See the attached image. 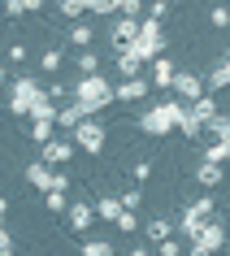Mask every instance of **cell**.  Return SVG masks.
I'll list each match as a JSON object with an SVG mask.
<instances>
[{"label": "cell", "instance_id": "6da1fadb", "mask_svg": "<svg viewBox=\"0 0 230 256\" xmlns=\"http://www.w3.org/2000/svg\"><path fill=\"white\" fill-rule=\"evenodd\" d=\"M182 108H187V104H182L178 96H165V100H156V104L144 113V122H139V126H144L148 135H170V130H178Z\"/></svg>", "mask_w": 230, "mask_h": 256}, {"label": "cell", "instance_id": "7a4b0ae2", "mask_svg": "<svg viewBox=\"0 0 230 256\" xmlns=\"http://www.w3.org/2000/svg\"><path fill=\"white\" fill-rule=\"evenodd\" d=\"M122 52H130L139 66H144V61H152V56H161V52H165V30H161V22L139 18V35H135V44H130V48H122Z\"/></svg>", "mask_w": 230, "mask_h": 256}, {"label": "cell", "instance_id": "3957f363", "mask_svg": "<svg viewBox=\"0 0 230 256\" xmlns=\"http://www.w3.org/2000/svg\"><path fill=\"white\" fill-rule=\"evenodd\" d=\"M74 100L92 104V113H100V108H108V104H118V100H113V82H108L104 74H82L78 87H74Z\"/></svg>", "mask_w": 230, "mask_h": 256}, {"label": "cell", "instance_id": "277c9868", "mask_svg": "<svg viewBox=\"0 0 230 256\" xmlns=\"http://www.w3.org/2000/svg\"><path fill=\"white\" fill-rule=\"evenodd\" d=\"M222 248H226V226H222V222H213V217H208V222L191 234V243H187L191 256H208V252H222Z\"/></svg>", "mask_w": 230, "mask_h": 256}, {"label": "cell", "instance_id": "5b68a950", "mask_svg": "<svg viewBox=\"0 0 230 256\" xmlns=\"http://www.w3.org/2000/svg\"><path fill=\"white\" fill-rule=\"evenodd\" d=\"M40 82L35 78H14L9 82V113H14V118H30V104H35V100H40Z\"/></svg>", "mask_w": 230, "mask_h": 256}, {"label": "cell", "instance_id": "8992f818", "mask_svg": "<svg viewBox=\"0 0 230 256\" xmlns=\"http://www.w3.org/2000/svg\"><path fill=\"white\" fill-rule=\"evenodd\" d=\"M70 139H74V148H82L87 156H100L104 152V126L96 118H82L74 130H70Z\"/></svg>", "mask_w": 230, "mask_h": 256}, {"label": "cell", "instance_id": "52a82bcc", "mask_svg": "<svg viewBox=\"0 0 230 256\" xmlns=\"http://www.w3.org/2000/svg\"><path fill=\"white\" fill-rule=\"evenodd\" d=\"M213 196H200V200H191L187 208H182V217H178V234H182V239H191V234H196V230L204 226V222H208V217H213Z\"/></svg>", "mask_w": 230, "mask_h": 256}, {"label": "cell", "instance_id": "ba28073f", "mask_svg": "<svg viewBox=\"0 0 230 256\" xmlns=\"http://www.w3.org/2000/svg\"><path fill=\"white\" fill-rule=\"evenodd\" d=\"M26 182L35 191H70V178L66 174H52V165H44V161H30L26 165Z\"/></svg>", "mask_w": 230, "mask_h": 256}, {"label": "cell", "instance_id": "9c48e42d", "mask_svg": "<svg viewBox=\"0 0 230 256\" xmlns=\"http://www.w3.org/2000/svg\"><path fill=\"white\" fill-rule=\"evenodd\" d=\"M170 92H174L182 104H191V100H200V96H204V78H200V74H191V70H178L174 82H170Z\"/></svg>", "mask_w": 230, "mask_h": 256}, {"label": "cell", "instance_id": "30bf717a", "mask_svg": "<svg viewBox=\"0 0 230 256\" xmlns=\"http://www.w3.org/2000/svg\"><path fill=\"white\" fill-rule=\"evenodd\" d=\"M135 35H139V18H126V14L113 18V30H108V44H113V52L130 48V44H135Z\"/></svg>", "mask_w": 230, "mask_h": 256}, {"label": "cell", "instance_id": "8fae6325", "mask_svg": "<svg viewBox=\"0 0 230 256\" xmlns=\"http://www.w3.org/2000/svg\"><path fill=\"white\" fill-rule=\"evenodd\" d=\"M70 156H74V139H61V135H52L48 139V144H40V161L44 165H66Z\"/></svg>", "mask_w": 230, "mask_h": 256}, {"label": "cell", "instance_id": "7c38bea8", "mask_svg": "<svg viewBox=\"0 0 230 256\" xmlns=\"http://www.w3.org/2000/svg\"><path fill=\"white\" fill-rule=\"evenodd\" d=\"M148 92H152V82H144V78H122L118 87H113V100H118V104H126V100H148Z\"/></svg>", "mask_w": 230, "mask_h": 256}, {"label": "cell", "instance_id": "4fadbf2b", "mask_svg": "<svg viewBox=\"0 0 230 256\" xmlns=\"http://www.w3.org/2000/svg\"><path fill=\"white\" fill-rule=\"evenodd\" d=\"M174 74H178V66H174L165 52H161V56H152V87H156V92H170Z\"/></svg>", "mask_w": 230, "mask_h": 256}, {"label": "cell", "instance_id": "5bb4252c", "mask_svg": "<svg viewBox=\"0 0 230 256\" xmlns=\"http://www.w3.org/2000/svg\"><path fill=\"white\" fill-rule=\"evenodd\" d=\"M66 222H70V230H78V234H82V230H92V222H96V204H70V208H66Z\"/></svg>", "mask_w": 230, "mask_h": 256}, {"label": "cell", "instance_id": "9a60e30c", "mask_svg": "<svg viewBox=\"0 0 230 256\" xmlns=\"http://www.w3.org/2000/svg\"><path fill=\"white\" fill-rule=\"evenodd\" d=\"M222 178H226V174H222V165H217V161H200V170H196V182H200L204 191L222 187Z\"/></svg>", "mask_w": 230, "mask_h": 256}, {"label": "cell", "instance_id": "2e32d148", "mask_svg": "<svg viewBox=\"0 0 230 256\" xmlns=\"http://www.w3.org/2000/svg\"><path fill=\"white\" fill-rule=\"evenodd\" d=\"M92 40H96V30L87 26V22H74V26L66 30V44L74 48V52H78V48H92Z\"/></svg>", "mask_w": 230, "mask_h": 256}, {"label": "cell", "instance_id": "e0dca14e", "mask_svg": "<svg viewBox=\"0 0 230 256\" xmlns=\"http://www.w3.org/2000/svg\"><path fill=\"white\" fill-rule=\"evenodd\" d=\"M30 122H56V104L48 92H40V100L30 104Z\"/></svg>", "mask_w": 230, "mask_h": 256}, {"label": "cell", "instance_id": "ac0fdd59", "mask_svg": "<svg viewBox=\"0 0 230 256\" xmlns=\"http://www.w3.org/2000/svg\"><path fill=\"white\" fill-rule=\"evenodd\" d=\"M178 135H187V139H200L204 135V122L191 113V104L182 108V118H178Z\"/></svg>", "mask_w": 230, "mask_h": 256}, {"label": "cell", "instance_id": "d6986e66", "mask_svg": "<svg viewBox=\"0 0 230 256\" xmlns=\"http://www.w3.org/2000/svg\"><path fill=\"white\" fill-rule=\"evenodd\" d=\"M222 87H230V56L222 66H213V74L204 78V92H222Z\"/></svg>", "mask_w": 230, "mask_h": 256}, {"label": "cell", "instance_id": "ffe728a7", "mask_svg": "<svg viewBox=\"0 0 230 256\" xmlns=\"http://www.w3.org/2000/svg\"><path fill=\"white\" fill-rule=\"evenodd\" d=\"M144 234L156 243V239H165V234H174V222H170V217H148V222H144Z\"/></svg>", "mask_w": 230, "mask_h": 256}, {"label": "cell", "instance_id": "44dd1931", "mask_svg": "<svg viewBox=\"0 0 230 256\" xmlns=\"http://www.w3.org/2000/svg\"><path fill=\"white\" fill-rule=\"evenodd\" d=\"M61 66H66V48H61V44H52V48H44V52H40V70L52 74V70H61Z\"/></svg>", "mask_w": 230, "mask_h": 256}, {"label": "cell", "instance_id": "7402d4cb", "mask_svg": "<svg viewBox=\"0 0 230 256\" xmlns=\"http://www.w3.org/2000/svg\"><path fill=\"white\" fill-rule=\"evenodd\" d=\"M74 70H78V74H100V56H96L92 48H78V52H74Z\"/></svg>", "mask_w": 230, "mask_h": 256}, {"label": "cell", "instance_id": "603a6c76", "mask_svg": "<svg viewBox=\"0 0 230 256\" xmlns=\"http://www.w3.org/2000/svg\"><path fill=\"white\" fill-rule=\"evenodd\" d=\"M118 213H122V200H118V196L96 200V217H100V222H118Z\"/></svg>", "mask_w": 230, "mask_h": 256}, {"label": "cell", "instance_id": "cb8c5ba5", "mask_svg": "<svg viewBox=\"0 0 230 256\" xmlns=\"http://www.w3.org/2000/svg\"><path fill=\"white\" fill-rule=\"evenodd\" d=\"M200 161H217V165H230V139H217V144H208Z\"/></svg>", "mask_w": 230, "mask_h": 256}, {"label": "cell", "instance_id": "d4e9b609", "mask_svg": "<svg viewBox=\"0 0 230 256\" xmlns=\"http://www.w3.org/2000/svg\"><path fill=\"white\" fill-rule=\"evenodd\" d=\"M78 248H82V256H113L118 252V243H108V239H82Z\"/></svg>", "mask_w": 230, "mask_h": 256}, {"label": "cell", "instance_id": "484cf974", "mask_svg": "<svg viewBox=\"0 0 230 256\" xmlns=\"http://www.w3.org/2000/svg\"><path fill=\"white\" fill-rule=\"evenodd\" d=\"M92 4L96 0H56V9H61L66 18H74V22H78L82 14H92Z\"/></svg>", "mask_w": 230, "mask_h": 256}, {"label": "cell", "instance_id": "4316f807", "mask_svg": "<svg viewBox=\"0 0 230 256\" xmlns=\"http://www.w3.org/2000/svg\"><path fill=\"white\" fill-rule=\"evenodd\" d=\"M82 122V108H78V100L74 104H66V108H56V126H66V130H74Z\"/></svg>", "mask_w": 230, "mask_h": 256}, {"label": "cell", "instance_id": "83f0119b", "mask_svg": "<svg viewBox=\"0 0 230 256\" xmlns=\"http://www.w3.org/2000/svg\"><path fill=\"white\" fill-rule=\"evenodd\" d=\"M204 130H213L217 139H230V113H222V108H217L213 118L204 122Z\"/></svg>", "mask_w": 230, "mask_h": 256}, {"label": "cell", "instance_id": "f1b7e54d", "mask_svg": "<svg viewBox=\"0 0 230 256\" xmlns=\"http://www.w3.org/2000/svg\"><path fill=\"white\" fill-rule=\"evenodd\" d=\"M4 213H9V200H0V256H14V234H9V230H4Z\"/></svg>", "mask_w": 230, "mask_h": 256}, {"label": "cell", "instance_id": "f546056e", "mask_svg": "<svg viewBox=\"0 0 230 256\" xmlns=\"http://www.w3.org/2000/svg\"><path fill=\"white\" fill-rule=\"evenodd\" d=\"M191 113H196V118H200V122H208V118H213V113H217V100H213V96H208V92H204L200 100H191Z\"/></svg>", "mask_w": 230, "mask_h": 256}, {"label": "cell", "instance_id": "4dcf8cb0", "mask_svg": "<svg viewBox=\"0 0 230 256\" xmlns=\"http://www.w3.org/2000/svg\"><path fill=\"white\" fill-rule=\"evenodd\" d=\"M118 56V78H139V61L130 52H113Z\"/></svg>", "mask_w": 230, "mask_h": 256}, {"label": "cell", "instance_id": "1f68e13d", "mask_svg": "<svg viewBox=\"0 0 230 256\" xmlns=\"http://www.w3.org/2000/svg\"><path fill=\"white\" fill-rule=\"evenodd\" d=\"M44 204H48V213H66L70 208V191H44Z\"/></svg>", "mask_w": 230, "mask_h": 256}, {"label": "cell", "instance_id": "d6a6232c", "mask_svg": "<svg viewBox=\"0 0 230 256\" xmlns=\"http://www.w3.org/2000/svg\"><path fill=\"white\" fill-rule=\"evenodd\" d=\"M208 22H213L217 30H230V4H222V0H217L213 9H208Z\"/></svg>", "mask_w": 230, "mask_h": 256}, {"label": "cell", "instance_id": "836d02e7", "mask_svg": "<svg viewBox=\"0 0 230 256\" xmlns=\"http://www.w3.org/2000/svg\"><path fill=\"white\" fill-rule=\"evenodd\" d=\"M113 226L122 230V234H135V230H139V213H135V208H122V213H118V222H113Z\"/></svg>", "mask_w": 230, "mask_h": 256}, {"label": "cell", "instance_id": "e575fe53", "mask_svg": "<svg viewBox=\"0 0 230 256\" xmlns=\"http://www.w3.org/2000/svg\"><path fill=\"white\" fill-rule=\"evenodd\" d=\"M144 18L165 22V18H170V0H148V4H144Z\"/></svg>", "mask_w": 230, "mask_h": 256}, {"label": "cell", "instance_id": "d590c367", "mask_svg": "<svg viewBox=\"0 0 230 256\" xmlns=\"http://www.w3.org/2000/svg\"><path fill=\"white\" fill-rule=\"evenodd\" d=\"M118 200H122V208H144V191H139V182H135V187H126Z\"/></svg>", "mask_w": 230, "mask_h": 256}, {"label": "cell", "instance_id": "8d00e7d4", "mask_svg": "<svg viewBox=\"0 0 230 256\" xmlns=\"http://www.w3.org/2000/svg\"><path fill=\"white\" fill-rule=\"evenodd\" d=\"M156 252L161 256H182V243H178L174 234H165V239H156Z\"/></svg>", "mask_w": 230, "mask_h": 256}, {"label": "cell", "instance_id": "74e56055", "mask_svg": "<svg viewBox=\"0 0 230 256\" xmlns=\"http://www.w3.org/2000/svg\"><path fill=\"white\" fill-rule=\"evenodd\" d=\"M52 126L56 122H35V126H30V139H35V144H48V139H52Z\"/></svg>", "mask_w": 230, "mask_h": 256}, {"label": "cell", "instance_id": "f35d334b", "mask_svg": "<svg viewBox=\"0 0 230 256\" xmlns=\"http://www.w3.org/2000/svg\"><path fill=\"white\" fill-rule=\"evenodd\" d=\"M92 14H122V0H96V4H92Z\"/></svg>", "mask_w": 230, "mask_h": 256}, {"label": "cell", "instance_id": "ab89813d", "mask_svg": "<svg viewBox=\"0 0 230 256\" xmlns=\"http://www.w3.org/2000/svg\"><path fill=\"white\" fill-rule=\"evenodd\" d=\"M130 178H135V182H148V178H152V165L148 161H135V165H130Z\"/></svg>", "mask_w": 230, "mask_h": 256}, {"label": "cell", "instance_id": "60d3db41", "mask_svg": "<svg viewBox=\"0 0 230 256\" xmlns=\"http://www.w3.org/2000/svg\"><path fill=\"white\" fill-rule=\"evenodd\" d=\"M26 61V44H9V66H22Z\"/></svg>", "mask_w": 230, "mask_h": 256}, {"label": "cell", "instance_id": "b9f144b4", "mask_svg": "<svg viewBox=\"0 0 230 256\" xmlns=\"http://www.w3.org/2000/svg\"><path fill=\"white\" fill-rule=\"evenodd\" d=\"M122 14L126 18H144V0H122Z\"/></svg>", "mask_w": 230, "mask_h": 256}, {"label": "cell", "instance_id": "7bdbcfd3", "mask_svg": "<svg viewBox=\"0 0 230 256\" xmlns=\"http://www.w3.org/2000/svg\"><path fill=\"white\" fill-rule=\"evenodd\" d=\"M44 4H48V0H22V9H26V14H40Z\"/></svg>", "mask_w": 230, "mask_h": 256}, {"label": "cell", "instance_id": "ee69618b", "mask_svg": "<svg viewBox=\"0 0 230 256\" xmlns=\"http://www.w3.org/2000/svg\"><path fill=\"white\" fill-rule=\"evenodd\" d=\"M4 82H9V66H0V87H4Z\"/></svg>", "mask_w": 230, "mask_h": 256}]
</instances>
